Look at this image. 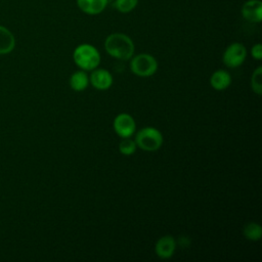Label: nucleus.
<instances>
[{
	"mask_svg": "<svg viewBox=\"0 0 262 262\" xmlns=\"http://www.w3.org/2000/svg\"><path fill=\"white\" fill-rule=\"evenodd\" d=\"M104 49L112 56L121 60H128L134 54V43L127 35L113 33L104 41Z\"/></svg>",
	"mask_w": 262,
	"mask_h": 262,
	"instance_id": "1",
	"label": "nucleus"
},
{
	"mask_svg": "<svg viewBox=\"0 0 262 262\" xmlns=\"http://www.w3.org/2000/svg\"><path fill=\"white\" fill-rule=\"evenodd\" d=\"M75 63L83 71H92L100 63V54L98 50L90 44L84 43L77 46L73 53Z\"/></svg>",
	"mask_w": 262,
	"mask_h": 262,
	"instance_id": "2",
	"label": "nucleus"
},
{
	"mask_svg": "<svg viewBox=\"0 0 262 262\" xmlns=\"http://www.w3.org/2000/svg\"><path fill=\"white\" fill-rule=\"evenodd\" d=\"M134 140L137 147L145 151H156L164 142L161 131L155 127H144L140 129L136 133Z\"/></svg>",
	"mask_w": 262,
	"mask_h": 262,
	"instance_id": "3",
	"label": "nucleus"
},
{
	"mask_svg": "<svg viewBox=\"0 0 262 262\" xmlns=\"http://www.w3.org/2000/svg\"><path fill=\"white\" fill-rule=\"evenodd\" d=\"M130 69L132 73L138 77H150L158 70V61L150 54L140 53L132 56Z\"/></svg>",
	"mask_w": 262,
	"mask_h": 262,
	"instance_id": "4",
	"label": "nucleus"
},
{
	"mask_svg": "<svg viewBox=\"0 0 262 262\" xmlns=\"http://www.w3.org/2000/svg\"><path fill=\"white\" fill-rule=\"evenodd\" d=\"M247 57V49L242 43H232L225 49L222 60L223 63L231 69L237 68L245 61Z\"/></svg>",
	"mask_w": 262,
	"mask_h": 262,
	"instance_id": "5",
	"label": "nucleus"
},
{
	"mask_svg": "<svg viewBox=\"0 0 262 262\" xmlns=\"http://www.w3.org/2000/svg\"><path fill=\"white\" fill-rule=\"evenodd\" d=\"M113 128L121 138L131 137L136 130V123L131 115L121 113L114 119Z\"/></svg>",
	"mask_w": 262,
	"mask_h": 262,
	"instance_id": "6",
	"label": "nucleus"
},
{
	"mask_svg": "<svg viewBox=\"0 0 262 262\" xmlns=\"http://www.w3.org/2000/svg\"><path fill=\"white\" fill-rule=\"evenodd\" d=\"M89 83L97 90H107L113 84V76L108 71L96 68L90 74Z\"/></svg>",
	"mask_w": 262,
	"mask_h": 262,
	"instance_id": "7",
	"label": "nucleus"
},
{
	"mask_svg": "<svg viewBox=\"0 0 262 262\" xmlns=\"http://www.w3.org/2000/svg\"><path fill=\"white\" fill-rule=\"evenodd\" d=\"M176 242L172 235L161 236L155 246L156 255L161 259H169L174 255Z\"/></svg>",
	"mask_w": 262,
	"mask_h": 262,
	"instance_id": "8",
	"label": "nucleus"
},
{
	"mask_svg": "<svg viewBox=\"0 0 262 262\" xmlns=\"http://www.w3.org/2000/svg\"><path fill=\"white\" fill-rule=\"evenodd\" d=\"M242 15L251 23H260L262 19V3L259 0H249L242 7Z\"/></svg>",
	"mask_w": 262,
	"mask_h": 262,
	"instance_id": "9",
	"label": "nucleus"
},
{
	"mask_svg": "<svg viewBox=\"0 0 262 262\" xmlns=\"http://www.w3.org/2000/svg\"><path fill=\"white\" fill-rule=\"evenodd\" d=\"M108 0H77L78 7L86 14H99L106 7Z\"/></svg>",
	"mask_w": 262,
	"mask_h": 262,
	"instance_id": "10",
	"label": "nucleus"
},
{
	"mask_svg": "<svg viewBox=\"0 0 262 262\" xmlns=\"http://www.w3.org/2000/svg\"><path fill=\"white\" fill-rule=\"evenodd\" d=\"M231 84V76L224 70L215 71L210 77V85L218 91L225 90Z\"/></svg>",
	"mask_w": 262,
	"mask_h": 262,
	"instance_id": "11",
	"label": "nucleus"
},
{
	"mask_svg": "<svg viewBox=\"0 0 262 262\" xmlns=\"http://www.w3.org/2000/svg\"><path fill=\"white\" fill-rule=\"evenodd\" d=\"M15 39L13 34L5 27L0 26V54H7L14 49Z\"/></svg>",
	"mask_w": 262,
	"mask_h": 262,
	"instance_id": "12",
	"label": "nucleus"
},
{
	"mask_svg": "<svg viewBox=\"0 0 262 262\" xmlns=\"http://www.w3.org/2000/svg\"><path fill=\"white\" fill-rule=\"evenodd\" d=\"M89 85V76L85 71L80 70L73 73L70 77V87L77 92L85 90Z\"/></svg>",
	"mask_w": 262,
	"mask_h": 262,
	"instance_id": "13",
	"label": "nucleus"
},
{
	"mask_svg": "<svg viewBox=\"0 0 262 262\" xmlns=\"http://www.w3.org/2000/svg\"><path fill=\"white\" fill-rule=\"evenodd\" d=\"M243 234L249 241H259L262 235V227L256 222H250L244 226Z\"/></svg>",
	"mask_w": 262,
	"mask_h": 262,
	"instance_id": "14",
	"label": "nucleus"
},
{
	"mask_svg": "<svg viewBox=\"0 0 262 262\" xmlns=\"http://www.w3.org/2000/svg\"><path fill=\"white\" fill-rule=\"evenodd\" d=\"M137 148L135 140L131 139L130 137L122 138V140L119 143V151L124 156H131L135 152Z\"/></svg>",
	"mask_w": 262,
	"mask_h": 262,
	"instance_id": "15",
	"label": "nucleus"
},
{
	"mask_svg": "<svg viewBox=\"0 0 262 262\" xmlns=\"http://www.w3.org/2000/svg\"><path fill=\"white\" fill-rule=\"evenodd\" d=\"M251 88L252 90L258 94L261 95L262 93V68L258 67L251 77Z\"/></svg>",
	"mask_w": 262,
	"mask_h": 262,
	"instance_id": "16",
	"label": "nucleus"
},
{
	"mask_svg": "<svg viewBox=\"0 0 262 262\" xmlns=\"http://www.w3.org/2000/svg\"><path fill=\"white\" fill-rule=\"evenodd\" d=\"M138 3V0H115L114 6L122 13H128L133 10Z\"/></svg>",
	"mask_w": 262,
	"mask_h": 262,
	"instance_id": "17",
	"label": "nucleus"
},
{
	"mask_svg": "<svg viewBox=\"0 0 262 262\" xmlns=\"http://www.w3.org/2000/svg\"><path fill=\"white\" fill-rule=\"evenodd\" d=\"M251 54L255 59L260 60L262 58V46H261V44H259V43L255 44L251 49Z\"/></svg>",
	"mask_w": 262,
	"mask_h": 262,
	"instance_id": "18",
	"label": "nucleus"
}]
</instances>
